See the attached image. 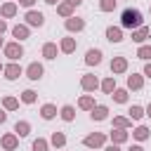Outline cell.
Here are the masks:
<instances>
[{"label":"cell","mask_w":151,"mask_h":151,"mask_svg":"<svg viewBox=\"0 0 151 151\" xmlns=\"http://www.w3.org/2000/svg\"><path fill=\"white\" fill-rule=\"evenodd\" d=\"M113 7H116V0H101V2H99V9H101V12H111Z\"/></svg>","instance_id":"35"},{"label":"cell","mask_w":151,"mask_h":151,"mask_svg":"<svg viewBox=\"0 0 151 151\" xmlns=\"http://www.w3.org/2000/svg\"><path fill=\"white\" fill-rule=\"evenodd\" d=\"M99 61H101V52H99V50H87V54H85V64L97 66Z\"/></svg>","instance_id":"9"},{"label":"cell","mask_w":151,"mask_h":151,"mask_svg":"<svg viewBox=\"0 0 151 151\" xmlns=\"http://www.w3.org/2000/svg\"><path fill=\"white\" fill-rule=\"evenodd\" d=\"M33 2H35V0H19L21 7H33Z\"/></svg>","instance_id":"37"},{"label":"cell","mask_w":151,"mask_h":151,"mask_svg":"<svg viewBox=\"0 0 151 151\" xmlns=\"http://www.w3.org/2000/svg\"><path fill=\"white\" fill-rule=\"evenodd\" d=\"M33 151H47V142H45V139H40V137H38V139H35V142H33Z\"/></svg>","instance_id":"36"},{"label":"cell","mask_w":151,"mask_h":151,"mask_svg":"<svg viewBox=\"0 0 151 151\" xmlns=\"http://www.w3.org/2000/svg\"><path fill=\"white\" fill-rule=\"evenodd\" d=\"M106 38H109L111 42H120V40H123V31L116 28V26H111V28H106Z\"/></svg>","instance_id":"11"},{"label":"cell","mask_w":151,"mask_h":151,"mask_svg":"<svg viewBox=\"0 0 151 151\" xmlns=\"http://www.w3.org/2000/svg\"><path fill=\"white\" fill-rule=\"evenodd\" d=\"M14 132H17L19 137H26V134L31 132V125H28L26 120H17V125H14Z\"/></svg>","instance_id":"15"},{"label":"cell","mask_w":151,"mask_h":151,"mask_svg":"<svg viewBox=\"0 0 151 151\" xmlns=\"http://www.w3.org/2000/svg\"><path fill=\"white\" fill-rule=\"evenodd\" d=\"M57 12H59L61 17H71V12H73V5H71V2H61V5L57 7Z\"/></svg>","instance_id":"24"},{"label":"cell","mask_w":151,"mask_h":151,"mask_svg":"<svg viewBox=\"0 0 151 151\" xmlns=\"http://www.w3.org/2000/svg\"><path fill=\"white\" fill-rule=\"evenodd\" d=\"M12 33H14V38H17V40L28 38V28H26V26H21V24H19V26H14V28H12Z\"/></svg>","instance_id":"22"},{"label":"cell","mask_w":151,"mask_h":151,"mask_svg":"<svg viewBox=\"0 0 151 151\" xmlns=\"http://www.w3.org/2000/svg\"><path fill=\"white\" fill-rule=\"evenodd\" d=\"M106 151H120V149H118V144H111V146H106Z\"/></svg>","instance_id":"41"},{"label":"cell","mask_w":151,"mask_h":151,"mask_svg":"<svg viewBox=\"0 0 151 151\" xmlns=\"http://www.w3.org/2000/svg\"><path fill=\"white\" fill-rule=\"evenodd\" d=\"M26 76H28L31 80H40V78H42V66H40L38 61L28 64V68H26Z\"/></svg>","instance_id":"6"},{"label":"cell","mask_w":151,"mask_h":151,"mask_svg":"<svg viewBox=\"0 0 151 151\" xmlns=\"http://www.w3.org/2000/svg\"><path fill=\"white\" fill-rule=\"evenodd\" d=\"M142 85H144V80H142V76H134V73H132V76L127 78V87H130V90H139Z\"/></svg>","instance_id":"21"},{"label":"cell","mask_w":151,"mask_h":151,"mask_svg":"<svg viewBox=\"0 0 151 151\" xmlns=\"http://www.w3.org/2000/svg\"><path fill=\"white\" fill-rule=\"evenodd\" d=\"M61 118H64L66 123H71V120L76 118V111H73V106H64V109H61Z\"/></svg>","instance_id":"25"},{"label":"cell","mask_w":151,"mask_h":151,"mask_svg":"<svg viewBox=\"0 0 151 151\" xmlns=\"http://www.w3.org/2000/svg\"><path fill=\"white\" fill-rule=\"evenodd\" d=\"M130 118H123V116H118V118H113V125L116 127H120V130H125V127H130Z\"/></svg>","instance_id":"31"},{"label":"cell","mask_w":151,"mask_h":151,"mask_svg":"<svg viewBox=\"0 0 151 151\" xmlns=\"http://www.w3.org/2000/svg\"><path fill=\"white\" fill-rule=\"evenodd\" d=\"M52 144H54V146H64V144H66V137H64L61 132H54V134H52Z\"/></svg>","instance_id":"34"},{"label":"cell","mask_w":151,"mask_h":151,"mask_svg":"<svg viewBox=\"0 0 151 151\" xmlns=\"http://www.w3.org/2000/svg\"><path fill=\"white\" fill-rule=\"evenodd\" d=\"M26 21H28L31 26H42V24H45V17H42V12L28 9V12H26Z\"/></svg>","instance_id":"5"},{"label":"cell","mask_w":151,"mask_h":151,"mask_svg":"<svg viewBox=\"0 0 151 151\" xmlns=\"http://www.w3.org/2000/svg\"><path fill=\"white\" fill-rule=\"evenodd\" d=\"M0 14H2V17H14V14H17V5H14V2H5V5L0 7Z\"/></svg>","instance_id":"20"},{"label":"cell","mask_w":151,"mask_h":151,"mask_svg":"<svg viewBox=\"0 0 151 151\" xmlns=\"http://www.w3.org/2000/svg\"><path fill=\"white\" fill-rule=\"evenodd\" d=\"M106 142V137L101 134V132H94V134H87L85 139H83V144L85 146H90V149H94V146H101Z\"/></svg>","instance_id":"3"},{"label":"cell","mask_w":151,"mask_h":151,"mask_svg":"<svg viewBox=\"0 0 151 151\" xmlns=\"http://www.w3.org/2000/svg\"><path fill=\"white\" fill-rule=\"evenodd\" d=\"M2 104H5V109H7V111H14V109L19 106V101H17L14 97H5V99H2Z\"/></svg>","instance_id":"32"},{"label":"cell","mask_w":151,"mask_h":151,"mask_svg":"<svg viewBox=\"0 0 151 151\" xmlns=\"http://www.w3.org/2000/svg\"><path fill=\"white\" fill-rule=\"evenodd\" d=\"M132 134H134V139H139V142H144V139H149V130H146L144 125H139V127H137V130H134Z\"/></svg>","instance_id":"27"},{"label":"cell","mask_w":151,"mask_h":151,"mask_svg":"<svg viewBox=\"0 0 151 151\" xmlns=\"http://www.w3.org/2000/svg\"><path fill=\"white\" fill-rule=\"evenodd\" d=\"M137 57L139 59H151V45H142L139 52H137Z\"/></svg>","instance_id":"33"},{"label":"cell","mask_w":151,"mask_h":151,"mask_svg":"<svg viewBox=\"0 0 151 151\" xmlns=\"http://www.w3.org/2000/svg\"><path fill=\"white\" fill-rule=\"evenodd\" d=\"M0 45H2V38H0Z\"/></svg>","instance_id":"46"},{"label":"cell","mask_w":151,"mask_h":151,"mask_svg":"<svg viewBox=\"0 0 151 151\" xmlns=\"http://www.w3.org/2000/svg\"><path fill=\"white\" fill-rule=\"evenodd\" d=\"M80 85H83V90H97L99 80H97V76H83Z\"/></svg>","instance_id":"10"},{"label":"cell","mask_w":151,"mask_h":151,"mask_svg":"<svg viewBox=\"0 0 151 151\" xmlns=\"http://www.w3.org/2000/svg\"><path fill=\"white\" fill-rule=\"evenodd\" d=\"M111 139H113V144H123V142H127V132L118 127V130L111 132Z\"/></svg>","instance_id":"18"},{"label":"cell","mask_w":151,"mask_h":151,"mask_svg":"<svg viewBox=\"0 0 151 151\" xmlns=\"http://www.w3.org/2000/svg\"><path fill=\"white\" fill-rule=\"evenodd\" d=\"M68 2H71V5H80L83 0H68Z\"/></svg>","instance_id":"43"},{"label":"cell","mask_w":151,"mask_h":151,"mask_svg":"<svg viewBox=\"0 0 151 151\" xmlns=\"http://www.w3.org/2000/svg\"><path fill=\"white\" fill-rule=\"evenodd\" d=\"M111 94H113V99H116L118 104H125V101H127V92H125V90H113Z\"/></svg>","instance_id":"30"},{"label":"cell","mask_w":151,"mask_h":151,"mask_svg":"<svg viewBox=\"0 0 151 151\" xmlns=\"http://www.w3.org/2000/svg\"><path fill=\"white\" fill-rule=\"evenodd\" d=\"M5 28H7V24H5V21H2V19H0V35H2V33H5Z\"/></svg>","instance_id":"40"},{"label":"cell","mask_w":151,"mask_h":151,"mask_svg":"<svg viewBox=\"0 0 151 151\" xmlns=\"http://www.w3.org/2000/svg\"><path fill=\"white\" fill-rule=\"evenodd\" d=\"M0 71H2V66H0Z\"/></svg>","instance_id":"47"},{"label":"cell","mask_w":151,"mask_h":151,"mask_svg":"<svg viewBox=\"0 0 151 151\" xmlns=\"http://www.w3.org/2000/svg\"><path fill=\"white\" fill-rule=\"evenodd\" d=\"M21 101H24V104H33V101H35V92H33V90H24V92H21Z\"/></svg>","instance_id":"29"},{"label":"cell","mask_w":151,"mask_h":151,"mask_svg":"<svg viewBox=\"0 0 151 151\" xmlns=\"http://www.w3.org/2000/svg\"><path fill=\"white\" fill-rule=\"evenodd\" d=\"M17 144H19V142H17V134H5V137H2V146H5L7 151L17 149Z\"/></svg>","instance_id":"19"},{"label":"cell","mask_w":151,"mask_h":151,"mask_svg":"<svg viewBox=\"0 0 151 151\" xmlns=\"http://www.w3.org/2000/svg\"><path fill=\"white\" fill-rule=\"evenodd\" d=\"M40 116H42V118H45V120H52V118H54V116H57V109H54V106H52V104H45V106H42V109H40Z\"/></svg>","instance_id":"17"},{"label":"cell","mask_w":151,"mask_h":151,"mask_svg":"<svg viewBox=\"0 0 151 151\" xmlns=\"http://www.w3.org/2000/svg\"><path fill=\"white\" fill-rule=\"evenodd\" d=\"M21 54H24V50H21V45H19V42H7V45H5V57H7V59L17 61Z\"/></svg>","instance_id":"2"},{"label":"cell","mask_w":151,"mask_h":151,"mask_svg":"<svg viewBox=\"0 0 151 151\" xmlns=\"http://www.w3.org/2000/svg\"><path fill=\"white\" fill-rule=\"evenodd\" d=\"M111 71H113V73H123V71H127V59H125V57H116V59L111 61Z\"/></svg>","instance_id":"7"},{"label":"cell","mask_w":151,"mask_h":151,"mask_svg":"<svg viewBox=\"0 0 151 151\" xmlns=\"http://www.w3.org/2000/svg\"><path fill=\"white\" fill-rule=\"evenodd\" d=\"M59 47H61V52H64V54H71V52L76 50V40H73V38H64Z\"/></svg>","instance_id":"16"},{"label":"cell","mask_w":151,"mask_h":151,"mask_svg":"<svg viewBox=\"0 0 151 151\" xmlns=\"http://www.w3.org/2000/svg\"><path fill=\"white\" fill-rule=\"evenodd\" d=\"M2 71H5V78H7V80H17V78L21 76V66H19L17 61H12V64H7V66H5Z\"/></svg>","instance_id":"4"},{"label":"cell","mask_w":151,"mask_h":151,"mask_svg":"<svg viewBox=\"0 0 151 151\" xmlns=\"http://www.w3.org/2000/svg\"><path fill=\"white\" fill-rule=\"evenodd\" d=\"M106 116H109L106 106H92V120H104Z\"/></svg>","instance_id":"14"},{"label":"cell","mask_w":151,"mask_h":151,"mask_svg":"<svg viewBox=\"0 0 151 151\" xmlns=\"http://www.w3.org/2000/svg\"><path fill=\"white\" fill-rule=\"evenodd\" d=\"M120 26L123 28H139L142 26V12L139 9H125L123 17H120Z\"/></svg>","instance_id":"1"},{"label":"cell","mask_w":151,"mask_h":151,"mask_svg":"<svg viewBox=\"0 0 151 151\" xmlns=\"http://www.w3.org/2000/svg\"><path fill=\"white\" fill-rule=\"evenodd\" d=\"M146 116H149V118H151V104H149V106H146Z\"/></svg>","instance_id":"44"},{"label":"cell","mask_w":151,"mask_h":151,"mask_svg":"<svg viewBox=\"0 0 151 151\" xmlns=\"http://www.w3.org/2000/svg\"><path fill=\"white\" fill-rule=\"evenodd\" d=\"M127 113H130V120H139V118L144 116V109H142V106H130Z\"/></svg>","instance_id":"26"},{"label":"cell","mask_w":151,"mask_h":151,"mask_svg":"<svg viewBox=\"0 0 151 151\" xmlns=\"http://www.w3.org/2000/svg\"><path fill=\"white\" fill-rule=\"evenodd\" d=\"M66 28H68V31H83V28H85V21L78 19V17H68V19H66Z\"/></svg>","instance_id":"8"},{"label":"cell","mask_w":151,"mask_h":151,"mask_svg":"<svg viewBox=\"0 0 151 151\" xmlns=\"http://www.w3.org/2000/svg\"><path fill=\"white\" fill-rule=\"evenodd\" d=\"M149 33H151V31H149L146 26H139V28L132 33V40H134V42H144V40L149 38Z\"/></svg>","instance_id":"12"},{"label":"cell","mask_w":151,"mask_h":151,"mask_svg":"<svg viewBox=\"0 0 151 151\" xmlns=\"http://www.w3.org/2000/svg\"><path fill=\"white\" fill-rule=\"evenodd\" d=\"M78 106H80V109H85V111H92V106H94V99H92L90 94H85V97H80Z\"/></svg>","instance_id":"23"},{"label":"cell","mask_w":151,"mask_h":151,"mask_svg":"<svg viewBox=\"0 0 151 151\" xmlns=\"http://www.w3.org/2000/svg\"><path fill=\"white\" fill-rule=\"evenodd\" d=\"M42 57L45 59H57V45L54 42H45L42 45Z\"/></svg>","instance_id":"13"},{"label":"cell","mask_w":151,"mask_h":151,"mask_svg":"<svg viewBox=\"0 0 151 151\" xmlns=\"http://www.w3.org/2000/svg\"><path fill=\"white\" fill-rule=\"evenodd\" d=\"M144 76H146V78H151V64H146V66H144Z\"/></svg>","instance_id":"38"},{"label":"cell","mask_w":151,"mask_h":151,"mask_svg":"<svg viewBox=\"0 0 151 151\" xmlns=\"http://www.w3.org/2000/svg\"><path fill=\"white\" fill-rule=\"evenodd\" d=\"M101 90H104L106 94H111V92L116 90V80H113V78H106V80L101 83Z\"/></svg>","instance_id":"28"},{"label":"cell","mask_w":151,"mask_h":151,"mask_svg":"<svg viewBox=\"0 0 151 151\" xmlns=\"http://www.w3.org/2000/svg\"><path fill=\"white\" fill-rule=\"evenodd\" d=\"M127 151H144V149H142V146H137V144H134V146H130V149H127Z\"/></svg>","instance_id":"42"},{"label":"cell","mask_w":151,"mask_h":151,"mask_svg":"<svg viewBox=\"0 0 151 151\" xmlns=\"http://www.w3.org/2000/svg\"><path fill=\"white\" fill-rule=\"evenodd\" d=\"M45 2H47V5H57L59 0H45Z\"/></svg>","instance_id":"45"},{"label":"cell","mask_w":151,"mask_h":151,"mask_svg":"<svg viewBox=\"0 0 151 151\" xmlns=\"http://www.w3.org/2000/svg\"><path fill=\"white\" fill-rule=\"evenodd\" d=\"M5 120H7V113H5V111H0V125H2Z\"/></svg>","instance_id":"39"}]
</instances>
